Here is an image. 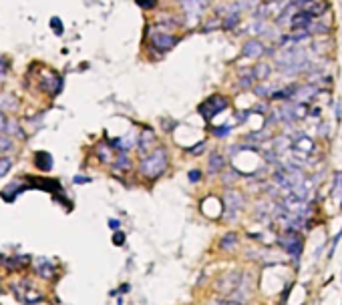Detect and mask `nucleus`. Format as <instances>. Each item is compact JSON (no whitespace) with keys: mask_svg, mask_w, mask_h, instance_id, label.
Listing matches in <instances>:
<instances>
[{"mask_svg":"<svg viewBox=\"0 0 342 305\" xmlns=\"http://www.w3.org/2000/svg\"><path fill=\"white\" fill-rule=\"evenodd\" d=\"M109 225H111V229H119V221H113V219H111Z\"/></svg>","mask_w":342,"mask_h":305,"instance_id":"nucleus-31","label":"nucleus"},{"mask_svg":"<svg viewBox=\"0 0 342 305\" xmlns=\"http://www.w3.org/2000/svg\"><path fill=\"white\" fill-rule=\"evenodd\" d=\"M115 163H113V169H115V173H127L129 169H131V161L127 159V155L125 152H121V155L117 157V159H113Z\"/></svg>","mask_w":342,"mask_h":305,"instance_id":"nucleus-17","label":"nucleus"},{"mask_svg":"<svg viewBox=\"0 0 342 305\" xmlns=\"http://www.w3.org/2000/svg\"><path fill=\"white\" fill-rule=\"evenodd\" d=\"M12 169V159L10 157H0V177H4Z\"/></svg>","mask_w":342,"mask_h":305,"instance_id":"nucleus-22","label":"nucleus"},{"mask_svg":"<svg viewBox=\"0 0 342 305\" xmlns=\"http://www.w3.org/2000/svg\"><path fill=\"white\" fill-rule=\"evenodd\" d=\"M151 44L157 48V50H163V53H167V50H171L175 44H177V38L173 34H169L167 30H157V32H151Z\"/></svg>","mask_w":342,"mask_h":305,"instance_id":"nucleus-6","label":"nucleus"},{"mask_svg":"<svg viewBox=\"0 0 342 305\" xmlns=\"http://www.w3.org/2000/svg\"><path fill=\"white\" fill-rule=\"evenodd\" d=\"M99 157L103 159V163H111L113 161V155H111V151L107 149V145H99Z\"/></svg>","mask_w":342,"mask_h":305,"instance_id":"nucleus-23","label":"nucleus"},{"mask_svg":"<svg viewBox=\"0 0 342 305\" xmlns=\"http://www.w3.org/2000/svg\"><path fill=\"white\" fill-rule=\"evenodd\" d=\"M189 181H191V183L202 181V171H198V169H195V171H189Z\"/></svg>","mask_w":342,"mask_h":305,"instance_id":"nucleus-27","label":"nucleus"},{"mask_svg":"<svg viewBox=\"0 0 342 305\" xmlns=\"http://www.w3.org/2000/svg\"><path fill=\"white\" fill-rule=\"evenodd\" d=\"M224 167H226V159L220 155V152H212L210 163H208V169H210V173H212V175H216V173H220Z\"/></svg>","mask_w":342,"mask_h":305,"instance_id":"nucleus-12","label":"nucleus"},{"mask_svg":"<svg viewBox=\"0 0 342 305\" xmlns=\"http://www.w3.org/2000/svg\"><path fill=\"white\" fill-rule=\"evenodd\" d=\"M241 271H229V273H224L220 279H218V291L222 293V295H226V297H229L235 289H237V285H239V281H241Z\"/></svg>","mask_w":342,"mask_h":305,"instance_id":"nucleus-4","label":"nucleus"},{"mask_svg":"<svg viewBox=\"0 0 342 305\" xmlns=\"http://www.w3.org/2000/svg\"><path fill=\"white\" fill-rule=\"evenodd\" d=\"M4 131L8 133V137H10V135H18V137H22V131H20V127H18V123H16V121H8V119H6V127H4Z\"/></svg>","mask_w":342,"mask_h":305,"instance_id":"nucleus-21","label":"nucleus"},{"mask_svg":"<svg viewBox=\"0 0 342 305\" xmlns=\"http://www.w3.org/2000/svg\"><path fill=\"white\" fill-rule=\"evenodd\" d=\"M241 207H243V197L239 193H235V191L226 193V217L228 219L237 217V213H239Z\"/></svg>","mask_w":342,"mask_h":305,"instance_id":"nucleus-7","label":"nucleus"},{"mask_svg":"<svg viewBox=\"0 0 342 305\" xmlns=\"http://www.w3.org/2000/svg\"><path fill=\"white\" fill-rule=\"evenodd\" d=\"M40 86H42V90L48 92V94H57V92L61 90V86H63V80H61L59 76L51 75V76H44V78L40 80Z\"/></svg>","mask_w":342,"mask_h":305,"instance_id":"nucleus-9","label":"nucleus"},{"mask_svg":"<svg viewBox=\"0 0 342 305\" xmlns=\"http://www.w3.org/2000/svg\"><path fill=\"white\" fill-rule=\"evenodd\" d=\"M226 107H228V98L222 96V94H214V96H210L206 103L200 107V113H202L206 119H212V117H216L218 113H222Z\"/></svg>","mask_w":342,"mask_h":305,"instance_id":"nucleus-5","label":"nucleus"},{"mask_svg":"<svg viewBox=\"0 0 342 305\" xmlns=\"http://www.w3.org/2000/svg\"><path fill=\"white\" fill-rule=\"evenodd\" d=\"M264 55V44L260 40H248L243 44V57H252V59H258Z\"/></svg>","mask_w":342,"mask_h":305,"instance_id":"nucleus-10","label":"nucleus"},{"mask_svg":"<svg viewBox=\"0 0 342 305\" xmlns=\"http://www.w3.org/2000/svg\"><path fill=\"white\" fill-rule=\"evenodd\" d=\"M280 207H282L284 211L292 213V215H296V217H306V215L310 213L308 203L302 201V199H298V197H294L292 193H286V195H284V199H282V203H280Z\"/></svg>","mask_w":342,"mask_h":305,"instance_id":"nucleus-3","label":"nucleus"},{"mask_svg":"<svg viewBox=\"0 0 342 305\" xmlns=\"http://www.w3.org/2000/svg\"><path fill=\"white\" fill-rule=\"evenodd\" d=\"M169 165V159H167V151L163 147H157L153 149L149 155H145L139 163V173L143 177H147V179H157L161 173H165Z\"/></svg>","mask_w":342,"mask_h":305,"instance_id":"nucleus-1","label":"nucleus"},{"mask_svg":"<svg viewBox=\"0 0 342 305\" xmlns=\"http://www.w3.org/2000/svg\"><path fill=\"white\" fill-rule=\"evenodd\" d=\"M153 145H155V133H153L151 129H145V131L141 133V139H139V143H137L139 155H141V157H145V155H147V151H149Z\"/></svg>","mask_w":342,"mask_h":305,"instance_id":"nucleus-8","label":"nucleus"},{"mask_svg":"<svg viewBox=\"0 0 342 305\" xmlns=\"http://www.w3.org/2000/svg\"><path fill=\"white\" fill-rule=\"evenodd\" d=\"M252 73H254V78H256V80H264V78L268 76L270 69H268V65H258V67L252 71Z\"/></svg>","mask_w":342,"mask_h":305,"instance_id":"nucleus-20","label":"nucleus"},{"mask_svg":"<svg viewBox=\"0 0 342 305\" xmlns=\"http://www.w3.org/2000/svg\"><path fill=\"white\" fill-rule=\"evenodd\" d=\"M113 243H115V245H117V247H121V245H123V243H125V235H123V233H121V231H117V233H115V235H113Z\"/></svg>","mask_w":342,"mask_h":305,"instance_id":"nucleus-26","label":"nucleus"},{"mask_svg":"<svg viewBox=\"0 0 342 305\" xmlns=\"http://www.w3.org/2000/svg\"><path fill=\"white\" fill-rule=\"evenodd\" d=\"M6 73H8V67L0 61V82H4V78H6Z\"/></svg>","mask_w":342,"mask_h":305,"instance_id":"nucleus-28","label":"nucleus"},{"mask_svg":"<svg viewBox=\"0 0 342 305\" xmlns=\"http://www.w3.org/2000/svg\"><path fill=\"white\" fill-rule=\"evenodd\" d=\"M51 24H53V26H55V28H57V34H61V22H59V20H57V18H55V20H53V22H51Z\"/></svg>","mask_w":342,"mask_h":305,"instance_id":"nucleus-30","label":"nucleus"},{"mask_svg":"<svg viewBox=\"0 0 342 305\" xmlns=\"http://www.w3.org/2000/svg\"><path fill=\"white\" fill-rule=\"evenodd\" d=\"M4 127H6V117L2 111H0V131H4Z\"/></svg>","mask_w":342,"mask_h":305,"instance_id":"nucleus-29","label":"nucleus"},{"mask_svg":"<svg viewBox=\"0 0 342 305\" xmlns=\"http://www.w3.org/2000/svg\"><path fill=\"white\" fill-rule=\"evenodd\" d=\"M280 245L284 247V251L288 253V255H292L294 259L300 257L302 253V237L298 231H292V229H286L280 237Z\"/></svg>","mask_w":342,"mask_h":305,"instance_id":"nucleus-2","label":"nucleus"},{"mask_svg":"<svg viewBox=\"0 0 342 305\" xmlns=\"http://www.w3.org/2000/svg\"><path fill=\"white\" fill-rule=\"evenodd\" d=\"M210 305H241V303H235V301H231V299L224 297V299H216V301H212Z\"/></svg>","mask_w":342,"mask_h":305,"instance_id":"nucleus-24","label":"nucleus"},{"mask_svg":"<svg viewBox=\"0 0 342 305\" xmlns=\"http://www.w3.org/2000/svg\"><path fill=\"white\" fill-rule=\"evenodd\" d=\"M10 149H12V139L4 131H0V152H8Z\"/></svg>","mask_w":342,"mask_h":305,"instance_id":"nucleus-19","label":"nucleus"},{"mask_svg":"<svg viewBox=\"0 0 342 305\" xmlns=\"http://www.w3.org/2000/svg\"><path fill=\"white\" fill-rule=\"evenodd\" d=\"M38 273H40V277H44V279H51L53 273H55L51 261H38Z\"/></svg>","mask_w":342,"mask_h":305,"instance_id":"nucleus-18","label":"nucleus"},{"mask_svg":"<svg viewBox=\"0 0 342 305\" xmlns=\"http://www.w3.org/2000/svg\"><path fill=\"white\" fill-rule=\"evenodd\" d=\"M237 233H226L224 237H222V241H220V247L224 249V251H231V249H235L237 247Z\"/></svg>","mask_w":342,"mask_h":305,"instance_id":"nucleus-16","label":"nucleus"},{"mask_svg":"<svg viewBox=\"0 0 342 305\" xmlns=\"http://www.w3.org/2000/svg\"><path fill=\"white\" fill-rule=\"evenodd\" d=\"M26 263H28V259L26 257H10V259H4L2 261V265L8 269V271H16V269H22V267H26Z\"/></svg>","mask_w":342,"mask_h":305,"instance_id":"nucleus-15","label":"nucleus"},{"mask_svg":"<svg viewBox=\"0 0 342 305\" xmlns=\"http://www.w3.org/2000/svg\"><path fill=\"white\" fill-rule=\"evenodd\" d=\"M111 147L117 149V151H121V152H125V151H129V149L135 147V137L127 135V137H123V139H117V141H113Z\"/></svg>","mask_w":342,"mask_h":305,"instance_id":"nucleus-14","label":"nucleus"},{"mask_svg":"<svg viewBox=\"0 0 342 305\" xmlns=\"http://www.w3.org/2000/svg\"><path fill=\"white\" fill-rule=\"evenodd\" d=\"M16 107H18V103H16V98L12 94H0V111L2 113H10Z\"/></svg>","mask_w":342,"mask_h":305,"instance_id":"nucleus-13","label":"nucleus"},{"mask_svg":"<svg viewBox=\"0 0 342 305\" xmlns=\"http://www.w3.org/2000/svg\"><path fill=\"white\" fill-rule=\"evenodd\" d=\"M137 4L143 8H153L157 4V0H137Z\"/></svg>","mask_w":342,"mask_h":305,"instance_id":"nucleus-25","label":"nucleus"},{"mask_svg":"<svg viewBox=\"0 0 342 305\" xmlns=\"http://www.w3.org/2000/svg\"><path fill=\"white\" fill-rule=\"evenodd\" d=\"M34 165L38 169H42V171H51L53 169V157L48 155V152H44V151H38L34 155Z\"/></svg>","mask_w":342,"mask_h":305,"instance_id":"nucleus-11","label":"nucleus"}]
</instances>
